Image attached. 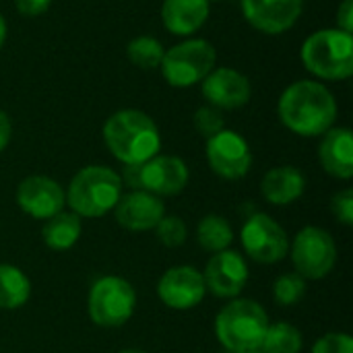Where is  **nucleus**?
<instances>
[{"label": "nucleus", "instance_id": "473e14b6", "mask_svg": "<svg viewBox=\"0 0 353 353\" xmlns=\"http://www.w3.org/2000/svg\"><path fill=\"white\" fill-rule=\"evenodd\" d=\"M10 134H12V122L8 118V114L4 110H0V153L8 147Z\"/></svg>", "mask_w": 353, "mask_h": 353}, {"label": "nucleus", "instance_id": "423d86ee", "mask_svg": "<svg viewBox=\"0 0 353 353\" xmlns=\"http://www.w3.org/2000/svg\"><path fill=\"white\" fill-rule=\"evenodd\" d=\"M137 308L134 288L116 275L97 279L87 298V310L91 321L103 329H116L126 325Z\"/></svg>", "mask_w": 353, "mask_h": 353}, {"label": "nucleus", "instance_id": "6e6552de", "mask_svg": "<svg viewBox=\"0 0 353 353\" xmlns=\"http://www.w3.org/2000/svg\"><path fill=\"white\" fill-rule=\"evenodd\" d=\"M190 172L184 159L176 155H155L139 165H126L124 182L134 190L155 196H176L188 184Z\"/></svg>", "mask_w": 353, "mask_h": 353}, {"label": "nucleus", "instance_id": "6ab92c4d", "mask_svg": "<svg viewBox=\"0 0 353 353\" xmlns=\"http://www.w3.org/2000/svg\"><path fill=\"white\" fill-rule=\"evenodd\" d=\"M306 190V176L294 165H279L263 176L261 192L267 203L285 207L296 203Z\"/></svg>", "mask_w": 353, "mask_h": 353}, {"label": "nucleus", "instance_id": "ddd939ff", "mask_svg": "<svg viewBox=\"0 0 353 353\" xmlns=\"http://www.w3.org/2000/svg\"><path fill=\"white\" fill-rule=\"evenodd\" d=\"M14 199L23 213L39 221H48L66 205V194L62 186L48 176H27L25 180H21Z\"/></svg>", "mask_w": 353, "mask_h": 353}, {"label": "nucleus", "instance_id": "dca6fc26", "mask_svg": "<svg viewBox=\"0 0 353 353\" xmlns=\"http://www.w3.org/2000/svg\"><path fill=\"white\" fill-rule=\"evenodd\" d=\"M304 8V0H242L246 21L261 33L281 35L290 31Z\"/></svg>", "mask_w": 353, "mask_h": 353}, {"label": "nucleus", "instance_id": "f704fd0d", "mask_svg": "<svg viewBox=\"0 0 353 353\" xmlns=\"http://www.w3.org/2000/svg\"><path fill=\"white\" fill-rule=\"evenodd\" d=\"M120 353H147V352H141V350H122Z\"/></svg>", "mask_w": 353, "mask_h": 353}, {"label": "nucleus", "instance_id": "9d476101", "mask_svg": "<svg viewBox=\"0 0 353 353\" xmlns=\"http://www.w3.org/2000/svg\"><path fill=\"white\" fill-rule=\"evenodd\" d=\"M244 252L261 265H275L290 252L285 230L267 213H254L246 219L240 232Z\"/></svg>", "mask_w": 353, "mask_h": 353}, {"label": "nucleus", "instance_id": "72a5a7b5", "mask_svg": "<svg viewBox=\"0 0 353 353\" xmlns=\"http://www.w3.org/2000/svg\"><path fill=\"white\" fill-rule=\"evenodd\" d=\"M4 39H6V21H4V17L0 14V48L4 46Z\"/></svg>", "mask_w": 353, "mask_h": 353}, {"label": "nucleus", "instance_id": "20e7f679", "mask_svg": "<svg viewBox=\"0 0 353 353\" xmlns=\"http://www.w3.org/2000/svg\"><path fill=\"white\" fill-rule=\"evenodd\" d=\"M269 325V316L259 302L238 298L219 310L215 319V337L228 352H256L261 350Z\"/></svg>", "mask_w": 353, "mask_h": 353}, {"label": "nucleus", "instance_id": "f3484780", "mask_svg": "<svg viewBox=\"0 0 353 353\" xmlns=\"http://www.w3.org/2000/svg\"><path fill=\"white\" fill-rule=\"evenodd\" d=\"M114 213L120 228L128 232H149L155 230V225L165 215V205L159 196L151 192L132 190L120 196Z\"/></svg>", "mask_w": 353, "mask_h": 353}, {"label": "nucleus", "instance_id": "bb28decb", "mask_svg": "<svg viewBox=\"0 0 353 353\" xmlns=\"http://www.w3.org/2000/svg\"><path fill=\"white\" fill-rule=\"evenodd\" d=\"M155 234L159 238V242L168 248H178L184 244L186 240V223L182 221V217L178 215H163L161 221L155 225Z\"/></svg>", "mask_w": 353, "mask_h": 353}, {"label": "nucleus", "instance_id": "39448f33", "mask_svg": "<svg viewBox=\"0 0 353 353\" xmlns=\"http://www.w3.org/2000/svg\"><path fill=\"white\" fill-rule=\"evenodd\" d=\"M306 70L325 81H345L353 74V37L341 29L314 31L300 50Z\"/></svg>", "mask_w": 353, "mask_h": 353}, {"label": "nucleus", "instance_id": "2eb2a0df", "mask_svg": "<svg viewBox=\"0 0 353 353\" xmlns=\"http://www.w3.org/2000/svg\"><path fill=\"white\" fill-rule=\"evenodd\" d=\"M203 279L213 296L238 298L248 281V265L236 250H221L209 259Z\"/></svg>", "mask_w": 353, "mask_h": 353}, {"label": "nucleus", "instance_id": "1a4fd4ad", "mask_svg": "<svg viewBox=\"0 0 353 353\" xmlns=\"http://www.w3.org/2000/svg\"><path fill=\"white\" fill-rule=\"evenodd\" d=\"M296 273L304 279L327 277L337 263V244L333 236L316 225L300 230L290 246Z\"/></svg>", "mask_w": 353, "mask_h": 353}, {"label": "nucleus", "instance_id": "7ed1b4c3", "mask_svg": "<svg viewBox=\"0 0 353 353\" xmlns=\"http://www.w3.org/2000/svg\"><path fill=\"white\" fill-rule=\"evenodd\" d=\"M64 194L74 215L97 219L118 205L122 196V178L112 168L87 165L72 176Z\"/></svg>", "mask_w": 353, "mask_h": 353}, {"label": "nucleus", "instance_id": "a211bd4d", "mask_svg": "<svg viewBox=\"0 0 353 353\" xmlns=\"http://www.w3.org/2000/svg\"><path fill=\"white\" fill-rule=\"evenodd\" d=\"M319 159L325 172L339 180L353 178V137L350 128H331L323 134Z\"/></svg>", "mask_w": 353, "mask_h": 353}, {"label": "nucleus", "instance_id": "c9c22d12", "mask_svg": "<svg viewBox=\"0 0 353 353\" xmlns=\"http://www.w3.org/2000/svg\"><path fill=\"white\" fill-rule=\"evenodd\" d=\"M244 353H263V352H259V350H256V352H244Z\"/></svg>", "mask_w": 353, "mask_h": 353}, {"label": "nucleus", "instance_id": "f03ea898", "mask_svg": "<svg viewBox=\"0 0 353 353\" xmlns=\"http://www.w3.org/2000/svg\"><path fill=\"white\" fill-rule=\"evenodd\" d=\"M103 141L110 153L124 165H139L161 149V134L151 116L141 110H118L103 124Z\"/></svg>", "mask_w": 353, "mask_h": 353}, {"label": "nucleus", "instance_id": "a878e982", "mask_svg": "<svg viewBox=\"0 0 353 353\" xmlns=\"http://www.w3.org/2000/svg\"><path fill=\"white\" fill-rule=\"evenodd\" d=\"M306 296V279L298 273H283L273 283V298L279 306H296Z\"/></svg>", "mask_w": 353, "mask_h": 353}, {"label": "nucleus", "instance_id": "2f4dec72", "mask_svg": "<svg viewBox=\"0 0 353 353\" xmlns=\"http://www.w3.org/2000/svg\"><path fill=\"white\" fill-rule=\"evenodd\" d=\"M337 29L352 33L353 31V0H343L337 8Z\"/></svg>", "mask_w": 353, "mask_h": 353}, {"label": "nucleus", "instance_id": "7c9ffc66", "mask_svg": "<svg viewBox=\"0 0 353 353\" xmlns=\"http://www.w3.org/2000/svg\"><path fill=\"white\" fill-rule=\"evenodd\" d=\"M52 0H14V6L25 17H39L50 8Z\"/></svg>", "mask_w": 353, "mask_h": 353}, {"label": "nucleus", "instance_id": "e433bc0d", "mask_svg": "<svg viewBox=\"0 0 353 353\" xmlns=\"http://www.w3.org/2000/svg\"><path fill=\"white\" fill-rule=\"evenodd\" d=\"M209 2H217V0H209Z\"/></svg>", "mask_w": 353, "mask_h": 353}, {"label": "nucleus", "instance_id": "aec40b11", "mask_svg": "<svg viewBox=\"0 0 353 353\" xmlns=\"http://www.w3.org/2000/svg\"><path fill=\"white\" fill-rule=\"evenodd\" d=\"M209 19V0H163L161 21L174 35H192Z\"/></svg>", "mask_w": 353, "mask_h": 353}, {"label": "nucleus", "instance_id": "c85d7f7f", "mask_svg": "<svg viewBox=\"0 0 353 353\" xmlns=\"http://www.w3.org/2000/svg\"><path fill=\"white\" fill-rule=\"evenodd\" d=\"M312 353H353V339L347 333H327L314 343Z\"/></svg>", "mask_w": 353, "mask_h": 353}, {"label": "nucleus", "instance_id": "393cba45", "mask_svg": "<svg viewBox=\"0 0 353 353\" xmlns=\"http://www.w3.org/2000/svg\"><path fill=\"white\" fill-rule=\"evenodd\" d=\"M163 46L159 39L151 37V35H139L134 37L128 46H126V56L128 60L143 68V70H153V68H159L161 60H163Z\"/></svg>", "mask_w": 353, "mask_h": 353}, {"label": "nucleus", "instance_id": "f8f14e48", "mask_svg": "<svg viewBox=\"0 0 353 353\" xmlns=\"http://www.w3.org/2000/svg\"><path fill=\"white\" fill-rule=\"evenodd\" d=\"M205 294H207V288H205L203 273L188 265L168 269L157 283L159 300L172 310L196 308L203 302Z\"/></svg>", "mask_w": 353, "mask_h": 353}, {"label": "nucleus", "instance_id": "4be33fe9", "mask_svg": "<svg viewBox=\"0 0 353 353\" xmlns=\"http://www.w3.org/2000/svg\"><path fill=\"white\" fill-rule=\"evenodd\" d=\"M31 296L29 277L14 265H0V308L17 310L27 304Z\"/></svg>", "mask_w": 353, "mask_h": 353}, {"label": "nucleus", "instance_id": "5701e85b", "mask_svg": "<svg viewBox=\"0 0 353 353\" xmlns=\"http://www.w3.org/2000/svg\"><path fill=\"white\" fill-rule=\"evenodd\" d=\"M196 242L203 250L217 254L234 242V230L221 215H207L196 225Z\"/></svg>", "mask_w": 353, "mask_h": 353}, {"label": "nucleus", "instance_id": "412c9836", "mask_svg": "<svg viewBox=\"0 0 353 353\" xmlns=\"http://www.w3.org/2000/svg\"><path fill=\"white\" fill-rule=\"evenodd\" d=\"M81 232H83L81 217L74 213L60 211L46 221V225L41 230V238L48 248H52L56 252H64V250H70L79 242Z\"/></svg>", "mask_w": 353, "mask_h": 353}, {"label": "nucleus", "instance_id": "9b49d317", "mask_svg": "<svg viewBox=\"0 0 353 353\" xmlns=\"http://www.w3.org/2000/svg\"><path fill=\"white\" fill-rule=\"evenodd\" d=\"M207 161L209 168L223 180H240L252 168V151L246 139L234 130H221L207 139Z\"/></svg>", "mask_w": 353, "mask_h": 353}, {"label": "nucleus", "instance_id": "0eeeda50", "mask_svg": "<svg viewBox=\"0 0 353 353\" xmlns=\"http://www.w3.org/2000/svg\"><path fill=\"white\" fill-rule=\"evenodd\" d=\"M217 52L207 39H186L165 50L159 64L163 79L172 87H192L215 68Z\"/></svg>", "mask_w": 353, "mask_h": 353}, {"label": "nucleus", "instance_id": "c756f323", "mask_svg": "<svg viewBox=\"0 0 353 353\" xmlns=\"http://www.w3.org/2000/svg\"><path fill=\"white\" fill-rule=\"evenodd\" d=\"M331 213L335 215L337 221H341L343 225H353V190L352 188H343L341 192H337L331 199Z\"/></svg>", "mask_w": 353, "mask_h": 353}, {"label": "nucleus", "instance_id": "cd10ccee", "mask_svg": "<svg viewBox=\"0 0 353 353\" xmlns=\"http://www.w3.org/2000/svg\"><path fill=\"white\" fill-rule=\"evenodd\" d=\"M194 128L201 137L211 139L217 132H221L225 128V120L221 116V110L213 108V105H203L196 110L194 114Z\"/></svg>", "mask_w": 353, "mask_h": 353}, {"label": "nucleus", "instance_id": "4468645a", "mask_svg": "<svg viewBox=\"0 0 353 353\" xmlns=\"http://www.w3.org/2000/svg\"><path fill=\"white\" fill-rule=\"evenodd\" d=\"M201 83L203 97L217 110H238L246 105L252 95L248 77L230 66L213 68Z\"/></svg>", "mask_w": 353, "mask_h": 353}, {"label": "nucleus", "instance_id": "f257e3e1", "mask_svg": "<svg viewBox=\"0 0 353 353\" xmlns=\"http://www.w3.org/2000/svg\"><path fill=\"white\" fill-rule=\"evenodd\" d=\"M281 124L300 137H321L335 126L337 101L319 81H296L279 97Z\"/></svg>", "mask_w": 353, "mask_h": 353}, {"label": "nucleus", "instance_id": "b1692460", "mask_svg": "<svg viewBox=\"0 0 353 353\" xmlns=\"http://www.w3.org/2000/svg\"><path fill=\"white\" fill-rule=\"evenodd\" d=\"M263 353H300L302 352V333L290 323L269 325L265 339L261 343Z\"/></svg>", "mask_w": 353, "mask_h": 353}]
</instances>
